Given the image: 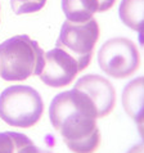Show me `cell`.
<instances>
[{
	"instance_id": "6da1fadb",
	"label": "cell",
	"mask_w": 144,
	"mask_h": 153,
	"mask_svg": "<svg viewBox=\"0 0 144 153\" xmlns=\"http://www.w3.org/2000/svg\"><path fill=\"white\" fill-rule=\"evenodd\" d=\"M49 118L73 153H94L99 148L96 109L84 91L73 88L57 94L50 103Z\"/></svg>"
},
{
	"instance_id": "7a4b0ae2",
	"label": "cell",
	"mask_w": 144,
	"mask_h": 153,
	"mask_svg": "<svg viewBox=\"0 0 144 153\" xmlns=\"http://www.w3.org/2000/svg\"><path fill=\"white\" fill-rule=\"evenodd\" d=\"M44 63V50L27 35H17L0 44V77L5 81L39 76Z\"/></svg>"
},
{
	"instance_id": "3957f363",
	"label": "cell",
	"mask_w": 144,
	"mask_h": 153,
	"mask_svg": "<svg viewBox=\"0 0 144 153\" xmlns=\"http://www.w3.org/2000/svg\"><path fill=\"white\" fill-rule=\"evenodd\" d=\"M43 112V98L31 86L13 85L0 94V118L13 127L28 129L36 125Z\"/></svg>"
},
{
	"instance_id": "277c9868",
	"label": "cell",
	"mask_w": 144,
	"mask_h": 153,
	"mask_svg": "<svg viewBox=\"0 0 144 153\" xmlns=\"http://www.w3.org/2000/svg\"><path fill=\"white\" fill-rule=\"evenodd\" d=\"M98 22L91 18L82 23L65 21L56 46L76 59L80 72L90 65L94 46L99 39Z\"/></svg>"
},
{
	"instance_id": "5b68a950",
	"label": "cell",
	"mask_w": 144,
	"mask_h": 153,
	"mask_svg": "<svg viewBox=\"0 0 144 153\" xmlns=\"http://www.w3.org/2000/svg\"><path fill=\"white\" fill-rule=\"evenodd\" d=\"M98 63L102 71L109 77L126 79L138 71L140 54L131 40L126 37H113L100 46Z\"/></svg>"
},
{
	"instance_id": "8992f818",
	"label": "cell",
	"mask_w": 144,
	"mask_h": 153,
	"mask_svg": "<svg viewBox=\"0 0 144 153\" xmlns=\"http://www.w3.org/2000/svg\"><path fill=\"white\" fill-rule=\"evenodd\" d=\"M44 61L43 71L39 76L41 81L50 88L68 86L80 72L76 59L57 46L44 53Z\"/></svg>"
},
{
	"instance_id": "52a82bcc",
	"label": "cell",
	"mask_w": 144,
	"mask_h": 153,
	"mask_svg": "<svg viewBox=\"0 0 144 153\" xmlns=\"http://www.w3.org/2000/svg\"><path fill=\"white\" fill-rule=\"evenodd\" d=\"M76 89L84 91L96 109V117L108 116L116 104V90L105 77L99 75H85L75 84Z\"/></svg>"
},
{
	"instance_id": "ba28073f",
	"label": "cell",
	"mask_w": 144,
	"mask_h": 153,
	"mask_svg": "<svg viewBox=\"0 0 144 153\" xmlns=\"http://www.w3.org/2000/svg\"><path fill=\"white\" fill-rule=\"evenodd\" d=\"M143 77L130 81L122 91V105L126 113L142 127L143 122Z\"/></svg>"
},
{
	"instance_id": "9c48e42d",
	"label": "cell",
	"mask_w": 144,
	"mask_h": 153,
	"mask_svg": "<svg viewBox=\"0 0 144 153\" xmlns=\"http://www.w3.org/2000/svg\"><path fill=\"white\" fill-rule=\"evenodd\" d=\"M98 0H62V10L67 21L82 23L91 19L98 12Z\"/></svg>"
},
{
	"instance_id": "30bf717a",
	"label": "cell",
	"mask_w": 144,
	"mask_h": 153,
	"mask_svg": "<svg viewBox=\"0 0 144 153\" xmlns=\"http://www.w3.org/2000/svg\"><path fill=\"white\" fill-rule=\"evenodd\" d=\"M144 0H122L120 4V18L131 30H135L142 35L144 26L143 14Z\"/></svg>"
},
{
	"instance_id": "8fae6325",
	"label": "cell",
	"mask_w": 144,
	"mask_h": 153,
	"mask_svg": "<svg viewBox=\"0 0 144 153\" xmlns=\"http://www.w3.org/2000/svg\"><path fill=\"white\" fill-rule=\"evenodd\" d=\"M28 144H32V140L24 134L14 131L0 133V153H17Z\"/></svg>"
},
{
	"instance_id": "7c38bea8",
	"label": "cell",
	"mask_w": 144,
	"mask_h": 153,
	"mask_svg": "<svg viewBox=\"0 0 144 153\" xmlns=\"http://www.w3.org/2000/svg\"><path fill=\"white\" fill-rule=\"evenodd\" d=\"M46 0H10L12 9L16 14L35 13L43 9Z\"/></svg>"
},
{
	"instance_id": "4fadbf2b",
	"label": "cell",
	"mask_w": 144,
	"mask_h": 153,
	"mask_svg": "<svg viewBox=\"0 0 144 153\" xmlns=\"http://www.w3.org/2000/svg\"><path fill=\"white\" fill-rule=\"evenodd\" d=\"M17 153H52V152L48 151V149H43V148L37 147L32 143V144H28V146L21 148Z\"/></svg>"
},
{
	"instance_id": "5bb4252c",
	"label": "cell",
	"mask_w": 144,
	"mask_h": 153,
	"mask_svg": "<svg viewBox=\"0 0 144 153\" xmlns=\"http://www.w3.org/2000/svg\"><path fill=\"white\" fill-rule=\"evenodd\" d=\"M98 3H99L98 12H105V10L111 9L113 7V4L116 3V0H98Z\"/></svg>"
},
{
	"instance_id": "9a60e30c",
	"label": "cell",
	"mask_w": 144,
	"mask_h": 153,
	"mask_svg": "<svg viewBox=\"0 0 144 153\" xmlns=\"http://www.w3.org/2000/svg\"><path fill=\"white\" fill-rule=\"evenodd\" d=\"M143 149H144L143 143H139V144H137V146H134L133 148H130L126 153H143Z\"/></svg>"
}]
</instances>
